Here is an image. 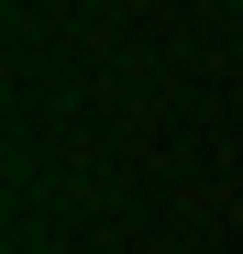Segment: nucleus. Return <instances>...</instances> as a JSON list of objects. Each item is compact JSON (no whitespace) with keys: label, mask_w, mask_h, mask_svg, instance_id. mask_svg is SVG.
I'll list each match as a JSON object with an SVG mask.
<instances>
[{"label":"nucleus","mask_w":243,"mask_h":254,"mask_svg":"<svg viewBox=\"0 0 243 254\" xmlns=\"http://www.w3.org/2000/svg\"><path fill=\"white\" fill-rule=\"evenodd\" d=\"M232 11H243V0H232Z\"/></svg>","instance_id":"obj_1"}]
</instances>
